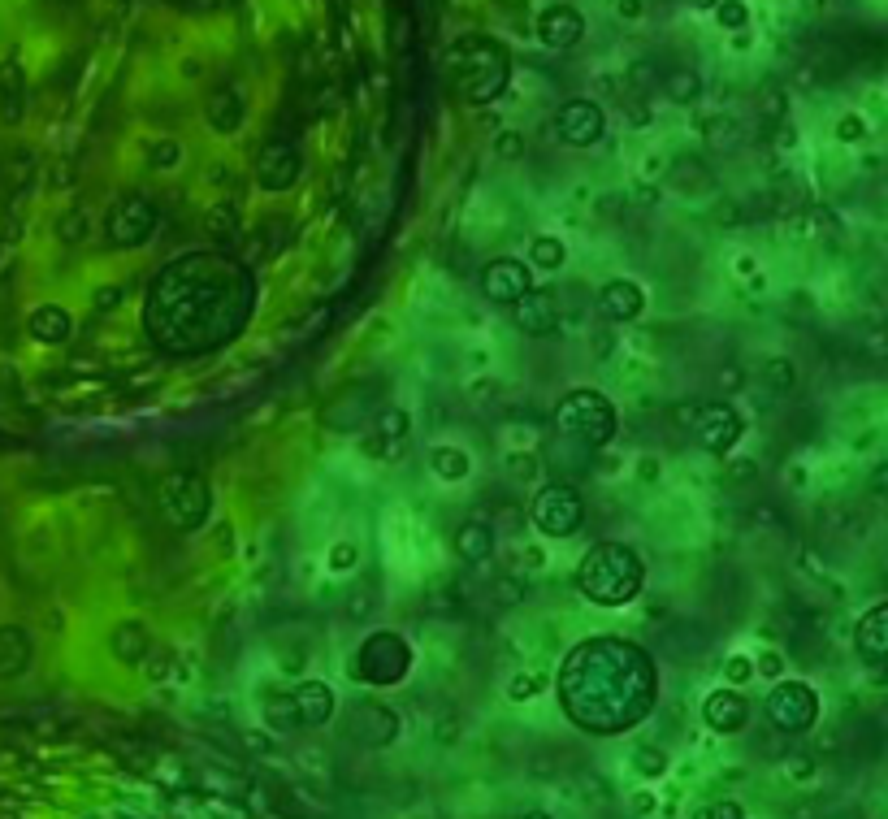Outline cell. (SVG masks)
<instances>
[{
  "label": "cell",
  "instance_id": "27",
  "mask_svg": "<svg viewBox=\"0 0 888 819\" xmlns=\"http://www.w3.org/2000/svg\"><path fill=\"white\" fill-rule=\"evenodd\" d=\"M0 113H5V122H22L26 113V70L18 57L0 61Z\"/></svg>",
  "mask_w": 888,
  "mask_h": 819
},
{
  "label": "cell",
  "instance_id": "49",
  "mask_svg": "<svg viewBox=\"0 0 888 819\" xmlns=\"http://www.w3.org/2000/svg\"><path fill=\"white\" fill-rule=\"evenodd\" d=\"M867 351H871V356H880V360H888V325L867 330Z\"/></svg>",
  "mask_w": 888,
  "mask_h": 819
},
{
  "label": "cell",
  "instance_id": "3",
  "mask_svg": "<svg viewBox=\"0 0 888 819\" xmlns=\"http://www.w3.org/2000/svg\"><path fill=\"white\" fill-rule=\"evenodd\" d=\"M447 65H451L455 91H460L464 104H473V109L503 100L507 83H512V57H507V48L490 35H460L447 52Z\"/></svg>",
  "mask_w": 888,
  "mask_h": 819
},
{
  "label": "cell",
  "instance_id": "46",
  "mask_svg": "<svg viewBox=\"0 0 888 819\" xmlns=\"http://www.w3.org/2000/svg\"><path fill=\"white\" fill-rule=\"evenodd\" d=\"M494 585H499V598H503V603H520V598L529 594V590H525V581H520V577H499Z\"/></svg>",
  "mask_w": 888,
  "mask_h": 819
},
{
  "label": "cell",
  "instance_id": "10",
  "mask_svg": "<svg viewBox=\"0 0 888 819\" xmlns=\"http://www.w3.org/2000/svg\"><path fill=\"white\" fill-rule=\"evenodd\" d=\"M156 221H161V213H156L148 195H122L104 217V234H109L113 247H143L152 239Z\"/></svg>",
  "mask_w": 888,
  "mask_h": 819
},
{
  "label": "cell",
  "instance_id": "59",
  "mask_svg": "<svg viewBox=\"0 0 888 819\" xmlns=\"http://www.w3.org/2000/svg\"><path fill=\"white\" fill-rule=\"evenodd\" d=\"M724 390H741V369H724Z\"/></svg>",
  "mask_w": 888,
  "mask_h": 819
},
{
  "label": "cell",
  "instance_id": "8",
  "mask_svg": "<svg viewBox=\"0 0 888 819\" xmlns=\"http://www.w3.org/2000/svg\"><path fill=\"white\" fill-rule=\"evenodd\" d=\"M161 512L178 533H195L213 512V490L200 473L182 468V473H169L161 486Z\"/></svg>",
  "mask_w": 888,
  "mask_h": 819
},
{
  "label": "cell",
  "instance_id": "29",
  "mask_svg": "<svg viewBox=\"0 0 888 819\" xmlns=\"http://www.w3.org/2000/svg\"><path fill=\"white\" fill-rule=\"evenodd\" d=\"M204 230H208V239H217V243H234L243 234V217H239V204L234 200H221V204H213L204 213Z\"/></svg>",
  "mask_w": 888,
  "mask_h": 819
},
{
  "label": "cell",
  "instance_id": "61",
  "mask_svg": "<svg viewBox=\"0 0 888 819\" xmlns=\"http://www.w3.org/2000/svg\"><path fill=\"white\" fill-rule=\"evenodd\" d=\"M689 5H694V9H715L720 0H689Z\"/></svg>",
  "mask_w": 888,
  "mask_h": 819
},
{
  "label": "cell",
  "instance_id": "23",
  "mask_svg": "<svg viewBox=\"0 0 888 819\" xmlns=\"http://www.w3.org/2000/svg\"><path fill=\"white\" fill-rule=\"evenodd\" d=\"M35 659V637L22 624H0V681H13L31 668Z\"/></svg>",
  "mask_w": 888,
  "mask_h": 819
},
{
  "label": "cell",
  "instance_id": "45",
  "mask_svg": "<svg viewBox=\"0 0 888 819\" xmlns=\"http://www.w3.org/2000/svg\"><path fill=\"white\" fill-rule=\"evenodd\" d=\"M356 564H360V551H356L351 542H338L334 551H330V568H334V572H347V568H356Z\"/></svg>",
  "mask_w": 888,
  "mask_h": 819
},
{
  "label": "cell",
  "instance_id": "48",
  "mask_svg": "<svg viewBox=\"0 0 888 819\" xmlns=\"http://www.w3.org/2000/svg\"><path fill=\"white\" fill-rule=\"evenodd\" d=\"M122 299H126V286H100V291H96V308H100V312H113L117 304H122Z\"/></svg>",
  "mask_w": 888,
  "mask_h": 819
},
{
  "label": "cell",
  "instance_id": "41",
  "mask_svg": "<svg viewBox=\"0 0 888 819\" xmlns=\"http://www.w3.org/2000/svg\"><path fill=\"white\" fill-rule=\"evenodd\" d=\"M837 139H841V143H863V139H867V117H863V113L837 117Z\"/></svg>",
  "mask_w": 888,
  "mask_h": 819
},
{
  "label": "cell",
  "instance_id": "9",
  "mask_svg": "<svg viewBox=\"0 0 888 819\" xmlns=\"http://www.w3.org/2000/svg\"><path fill=\"white\" fill-rule=\"evenodd\" d=\"M529 516H533V525H538V533H546V538H572V533L585 525V499L577 494V486H568V481H551L546 490H538Z\"/></svg>",
  "mask_w": 888,
  "mask_h": 819
},
{
  "label": "cell",
  "instance_id": "12",
  "mask_svg": "<svg viewBox=\"0 0 888 819\" xmlns=\"http://www.w3.org/2000/svg\"><path fill=\"white\" fill-rule=\"evenodd\" d=\"M299 174H304V152H299L295 139L273 135L265 148L256 152V182H260V191H269V195L291 191L299 182Z\"/></svg>",
  "mask_w": 888,
  "mask_h": 819
},
{
  "label": "cell",
  "instance_id": "34",
  "mask_svg": "<svg viewBox=\"0 0 888 819\" xmlns=\"http://www.w3.org/2000/svg\"><path fill=\"white\" fill-rule=\"evenodd\" d=\"M529 260H533L538 269L555 273L559 265H564V243L551 239V234H542V239H533V243H529Z\"/></svg>",
  "mask_w": 888,
  "mask_h": 819
},
{
  "label": "cell",
  "instance_id": "16",
  "mask_svg": "<svg viewBox=\"0 0 888 819\" xmlns=\"http://www.w3.org/2000/svg\"><path fill=\"white\" fill-rule=\"evenodd\" d=\"M854 650H858V659H863L871 672L888 676V598H884V603H876V607H867L863 616H858V624H854Z\"/></svg>",
  "mask_w": 888,
  "mask_h": 819
},
{
  "label": "cell",
  "instance_id": "1",
  "mask_svg": "<svg viewBox=\"0 0 888 819\" xmlns=\"http://www.w3.org/2000/svg\"><path fill=\"white\" fill-rule=\"evenodd\" d=\"M256 308V278L226 252H182L156 269L143 295V330L165 356H213L243 338Z\"/></svg>",
  "mask_w": 888,
  "mask_h": 819
},
{
  "label": "cell",
  "instance_id": "4",
  "mask_svg": "<svg viewBox=\"0 0 888 819\" xmlns=\"http://www.w3.org/2000/svg\"><path fill=\"white\" fill-rule=\"evenodd\" d=\"M646 564L633 546L624 542H598L594 551H585L577 568V590L598 607H624L642 594Z\"/></svg>",
  "mask_w": 888,
  "mask_h": 819
},
{
  "label": "cell",
  "instance_id": "39",
  "mask_svg": "<svg viewBox=\"0 0 888 819\" xmlns=\"http://www.w3.org/2000/svg\"><path fill=\"white\" fill-rule=\"evenodd\" d=\"M373 603H377V594H373V585L369 581H360L356 590H351V598H347V616L351 620H369V611H373Z\"/></svg>",
  "mask_w": 888,
  "mask_h": 819
},
{
  "label": "cell",
  "instance_id": "26",
  "mask_svg": "<svg viewBox=\"0 0 888 819\" xmlns=\"http://www.w3.org/2000/svg\"><path fill=\"white\" fill-rule=\"evenodd\" d=\"M109 650H113L117 663H130V668H139V663L148 659V650H152L148 624H143V620H122V624L113 629V637H109Z\"/></svg>",
  "mask_w": 888,
  "mask_h": 819
},
{
  "label": "cell",
  "instance_id": "2",
  "mask_svg": "<svg viewBox=\"0 0 888 819\" xmlns=\"http://www.w3.org/2000/svg\"><path fill=\"white\" fill-rule=\"evenodd\" d=\"M559 707L581 733L620 737L659 707V668L629 637H585L564 655L555 676Z\"/></svg>",
  "mask_w": 888,
  "mask_h": 819
},
{
  "label": "cell",
  "instance_id": "50",
  "mask_svg": "<svg viewBox=\"0 0 888 819\" xmlns=\"http://www.w3.org/2000/svg\"><path fill=\"white\" fill-rule=\"evenodd\" d=\"M867 486H871V494H876V499H888V460H880L876 468H871Z\"/></svg>",
  "mask_w": 888,
  "mask_h": 819
},
{
  "label": "cell",
  "instance_id": "57",
  "mask_svg": "<svg viewBox=\"0 0 888 819\" xmlns=\"http://www.w3.org/2000/svg\"><path fill=\"white\" fill-rule=\"evenodd\" d=\"M637 473H642V481H655L659 477V460H642V464H637Z\"/></svg>",
  "mask_w": 888,
  "mask_h": 819
},
{
  "label": "cell",
  "instance_id": "55",
  "mask_svg": "<svg viewBox=\"0 0 888 819\" xmlns=\"http://www.w3.org/2000/svg\"><path fill=\"white\" fill-rule=\"evenodd\" d=\"M616 13L633 22V18H642V13H646V0H616Z\"/></svg>",
  "mask_w": 888,
  "mask_h": 819
},
{
  "label": "cell",
  "instance_id": "40",
  "mask_svg": "<svg viewBox=\"0 0 888 819\" xmlns=\"http://www.w3.org/2000/svg\"><path fill=\"white\" fill-rule=\"evenodd\" d=\"M494 156H499V161H520V156H525V135H520V130H503V135L494 139Z\"/></svg>",
  "mask_w": 888,
  "mask_h": 819
},
{
  "label": "cell",
  "instance_id": "62",
  "mask_svg": "<svg viewBox=\"0 0 888 819\" xmlns=\"http://www.w3.org/2000/svg\"><path fill=\"white\" fill-rule=\"evenodd\" d=\"M832 819H863V815H858V811H837Z\"/></svg>",
  "mask_w": 888,
  "mask_h": 819
},
{
  "label": "cell",
  "instance_id": "58",
  "mask_svg": "<svg viewBox=\"0 0 888 819\" xmlns=\"http://www.w3.org/2000/svg\"><path fill=\"white\" fill-rule=\"evenodd\" d=\"M633 811H637V815H650V811H655V793H650V798H646V793H642V798H637V802H633Z\"/></svg>",
  "mask_w": 888,
  "mask_h": 819
},
{
  "label": "cell",
  "instance_id": "52",
  "mask_svg": "<svg viewBox=\"0 0 888 819\" xmlns=\"http://www.w3.org/2000/svg\"><path fill=\"white\" fill-rule=\"evenodd\" d=\"M789 776H793V780H811V776H815V759H811V754H793Z\"/></svg>",
  "mask_w": 888,
  "mask_h": 819
},
{
  "label": "cell",
  "instance_id": "14",
  "mask_svg": "<svg viewBox=\"0 0 888 819\" xmlns=\"http://www.w3.org/2000/svg\"><path fill=\"white\" fill-rule=\"evenodd\" d=\"M529 291H533V273H529L525 260L499 256V260H490V265L481 269V295H486L490 304L512 308L516 299H525Z\"/></svg>",
  "mask_w": 888,
  "mask_h": 819
},
{
  "label": "cell",
  "instance_id": "38",
  "mask_svg": "<svg viewBox=\"0 0 888 819\" xmlns=\"http://www.w3.org/2000/svg\"><path fill=\"white\" fill-rule=\"evenodd\" d=\"M87 226H91V221H87L83 208H70V213L57 221V234H61L65 243H83V239H87Z\"/></svg>",
  "mask_w": 888,
  "mask_h": 819
},
{
  "label": "cell",
  "instance_id": "25",
  "mask_svg": "<svg viewBox=\"0 0 888 819\" xmlns=\"http://www.w3.org/2000/svg\"><path fill=\"white\" fill-rule=\"evenodd\" d=\"M26 330H31L35 343L61 347V343H70L74 321H70V312H65L61 304H39V308L31 312V317H26Z\"/></svg>",
  "mask_w": 888,
  "mask_h": 819
},
{
  "label": "cell",
  "instance_id": "44",
  "mask_svg": "<svg viewBox=\"0 0 888 819\" xmlns=\"http://www.w3.org/2000/svg\"><path fill=\"white\" fill-rule=\"evenodd\" d=\"M724 676H728V685H746L754 676V659L750 655H733L724 663Z\"/></svg>",
  "mask_w": 888,
  "mask_h": 819
},
{
  "label": "cell",
  "instance_id": "31",
  "mask_svg": "<svg viewBox=\"0 0 888 819\" xmlns=\"http://www.w3.org/2000/svg\"><path fill=\"white\" fill-rule=\"evenodd\" d=\"M429 468H434L442 481H464L473 464H468V455L460 447H438L434 455H429Z\"/></svg>",
  "mask_w": 888,
  "mask_h": 819
},
{
  "label": "cell",
  "instance_id": "36",
  "mask_svg": "<svg viewBox=\"0 0 888 819\" xmlns=\"http://www.w3.org/2000/svg\"><path fill=\"white\" fill-rule=\"evenodd\" d=\"M711 13H715V22H720L724 31H746V26H750V5H746V0H720Z\"/></svg>",
  "mask_w": 888,
  "mask_h": 819
},
{
  "label": "cell",
  "instance_id": "6",
  "mask_svg": "<svg viewBox=\"0 0 888 819\" xmlns=\"http://www.w3.org/2000/svg\"><path fill=\"white\" fill-rule=\"evenodd\" d=\"M351 672H356L360 685H373V689H386V685H399L403 676L412 672V646L408 637L399 633H369L356 650V663H351Z\"/></svg>",
  "mask_w": 888,
  "mask_h": 819
},
{
  "label": "cell",
  "instance_id": "30",
  "mask_svg": "<svg viewBox=\"0 0 888 819\" xmlns=\"http://www.w3.org/2000/svg\"><path fill=\"white\" fill-rule=\"evenodd\" d=\"M763 386L772 390V395H793V390H798V364L789 356H772L763 364Z\"/></svg>",
  "mask_w": 888,
  "mask_h": 819
},
{
  "label": "cell",
  "instance_id": "7",
  "mask_svg": "<svg viewBox=\"0 0 888 819\" xmlns=\"http://www.w3.org/2000/svg\"><path fill=\"white\" fill-rule=\"evenodd\" d=\"M763 711H767V724H772L776 733L802 737L819 724V694H815V685L780 676V681H772V689H767Z\"/></svg>",
  "mask_w": 888,
  "mask_h": 819
},
{
  "label": "cell",
  "instance_id": "17",
  "mask_svg": "<svg viewBox=\"0 0 888 819\" xmlns=\"http://www.w3.org/2000/svg\"><path fill=\"white\" fill-rule=\"evenodd\" d=\"M533 31H538V39L551 52H568L585 39V13L572 5H546L538 13V22H533Z\"/></svg>",
  "mask_w": 888,
  "mask_h": 819
},
{
  "label": "cell",
  "instance_id": "43",
  "mask_svg": "<svg viewBox=\"0 0 888 819\" xmlns=\"http://www.w3.org/2000/svg\"><path fill=\"white\" fill-rule=\"evenodd\" d=\"M754 672L767 676V681H780V676H785V655H780V650H763V655L754 659Z\"/></svg>",
  "mask_w": 888,
  "mask_h": 819
},
{
  "label": "cell",
  "instance_id": "63",
  "mask_svg": "<svg viewBox=\"0 0 888 819\" xmlns=\"http://www.w3.org/2000/svg\"><path fill=\"white\" fill-rule=\"evenodd\" d=\"M520 819H551V815H546V811H529V815H520Z\"/></svg>",
  "mask_w": 888,
  "mask_h": 819
},
{
  "label": "cell",
  "instance_id": "22",
  "mask_svg": "<svg viewBox=\"0 0 888 819\" xmlns=\"http://www.w3.org/2000/svg\"><path fill=\"white\" fill-rule=\"evenodd\" d=\"M642 308H646V295H642V286L629 282V278H616V282H607L603 291H598V312H603L607 321H616V325L637 321V317H642Z\"/></svg>",
  "mask_w": 888,
  "mask_h": 819
},
{
  "label": "cell",
  "instance_id": "19",
  "mask_svg": "<svg viewBox=\"0 0 888 819\" xmlns=\"http://www.w3.org/2000/svg\"><path fill=\"white\" fill-rule=\"evenodd\" d=\"M702 720H707L711 733L733 737L750 724V702L741 698L737 689H715V694H707V702H702Z\"/></svg>",
  "mask_w": 888,
  "mask_h": 819
},
{
  "label": "cell",
  "instance_id": "24",
  "mask_svg": "<svg viewBox=\"0 0 888 819\" xmlns=\"http://www.w3.org/2000/svg\"><path fill=\"white\" fill-rule=\"evenodd\" d=\"M204 117H208V126H213L217 135H234V130L243 126V117H247V100H243V91L234 87V83L217 87L213 96H208V104H204Z\"/></svg>",
  "mask_w": 888,
  "mask_h": 819
},
{
  "label": "cell",
  "instance_id": "47",
  "mask_svg": "<svg viewBox=\"0 0 888 819\" xmlns=\"http://www.w3.org/2000/svg\"><path fill=\"white\" fill-rule=\"evenodd\" d=\"M143 668H148V681H161V676L169 672V650H148Z\"/></svg>",
  "mask_w": 888,
  "mask_h": 819
},
{
  "label": "cell",
  "instance_id": "5",
  "mask_svg": "<svg viewBox=\"0 0 888 819\" xmlns=\"http://www.w3.org/2000/svg\"><path fill=\"white\" fill-rule=\"evenodd\" d=\"M555 429L572 442H581V447H607L611 438H616V408H611L607 395H598V390H568L564 399L555 403Z\"/></svg>",
  "mask_w": 888,
  "mask_h": 819
},
{
  "label": "cell",
  "instance_id": "15",
  "mask_svg": "<svg viewBox=\"0 0 888 819\" xmlns=\"http://www.w3.org/2000/svg\"><path fill=\"white\" fill-rule=\"evenodd\" d=\"M555 135L564 139L568 148H594V143L607 135V117L594 100H564L555 113Z\"/></svg>",
  "mask_w": 888,
  "mask_h": 819
},
{
  "label": "cell",
  "instance_id": "18",
  "mask_svg": "<svg viewBox=\"0 0 888 819\" xmlns=\"http://www.w3.org/2000/svg\"><path fill=\"white\" fill-rule=\"evenodd\" d=\"M408 429H412V416L403 408H382L377 412V421L369 429V438H364V455H373V460H399L403 455V442H408Z\"/></svg>",
  "mask_w": 888,
  "mask_h": 819
},
{
  "label": "cell",
  "instance_id": "33",
  "mask_svg": "<svg viewBox=\"0 0 888 819\" xmlns=\"http://www.w3.org/2000/svg\"><path fill=\"white\" fill-rule=\"evenodd\" d=\"M260 711H265V724L278 728V733H291V728H299L295 707H291V694H269L265 702H260Z\"/></svg>",
  "mask_w": 888,
  "mask_h": 819
},
{
  "label": "cell",
  "instance_id": "42",
  "mask_svg": "<svg viewBox=\"0 0 888 819\" xmlns=\"http://www.w3.org/2000/svg\"><path fill=\"white\" fill-rule=\"evenodd\" d=\"M546 681L542 676H533V672H525V676H512V685H507V694H512V702H529L533 694H538Z\"/></svg>",
  "mask_w": 888,
  "mask_h": 819
},
{
  "label": "cell",
  "instance_id": "28",
  "mask_svg": "<svg viewBox=\"0 0 888 819\" xmlns=\"http://www.w3.org/2000/svg\"><path fill=\"white\" fill-rule=\"evenodd\" d=\"M455 551H460L464 564H486L494 555V529L486 520H464V525L455 529Z\"/></svg>",
  "mask_w": 888,
  "mask_h": 819
},
{
  "label": "cell",
  "instance_id": "56",
  "mask_svg": "<svg viewBox=\"0 0 888 819\" xmlns=\"http://www.w3.org/2000/svg\"><path fill=\"white\" fill-rule=\"evenodd\" d=\"M763 113L772 117V122H776V117H785V100H780L776 91H772V96H767V104H763Z\"/></svg>",
  "mask_w": 888,
  "mask_h": 819
},
{
  "label": "cell",
  "instance_id": "37",
  "mask_svg": "<svg viewBox=\"0 0 888 819\" xmlns=\"http://www.w3.org/2000/svg\"><path fill=\"white\" fill-rule=\"evenodd\" d=\"M178 161H182V143L169 139V135H161L148 148V169H161V174H165V169H174Z\"/></svg>",
  "mask_w": 888,
  "mask_h": 819
},
{
  "label": "cell",
  "instance_id": "13",
  "mask_svg": "<svg viewBox=\"0 0 888 819\" xmlns=\"http://www.w3.org/2000/svg\"><path fill=\"white\" fill-rule=\"evenodd\" d=\"M702 442V451L711 455H728L741 442V434H746V421H741V412L733 408V403L715 399V403H698V416L694 425H689Z\"/></svg>",
  "mask_w": 888,
  "mask_h": 819
},
{
  "label": "cell",
  "instance_id": "32",
  "mask_svg": "<svg viewBox=\"0 0 888 819\" xmlns=\"http://www.w3.org/2000/svg\"><path fill=\"white\" fill-rule=\"evenodd\" d=\"M663 91H668L672 104H694L702 96V78L694 70H672L668 78H663Z\"/></svg>",
  "mask_w": 888,
  "mask_h": 819
},
{
  "label": "cell",
  "instance_id": "20",
  "mask_svg": "<svg viewBox=\"0 0 888 819\" xmlns=\"http://www.w3.org/2000/svg\"><path fill=\"white\" fill-rule=\"evenodd\" d=\"M286 694H291L299 728H321L334 720V689L325 681H299L295 689H286Z\"/></svg>",
  "mask_w": 888,
  "mask_h": 819
},
{
  "label": "cell",
  "instance_id": "54",
  "mask_svg": "<svg viewBox=\"0 0 888 819\" xmlns=\"http://www.w3.org/2000/svg\"><path fill=\"white\" fill-rule=\"evenodd\" d=\"M702 130H707V139H728V130H733V122H728V117H711V122H702Z\"/></svg>",
  "mask_w": 888,
  "mask_h": 819
},
{
  "label": "cell",
  "instance_id": "53",
  "mask_svg": "<svg viewBox=\"0 0 888 819\" xmlns=\"http://www.w3.org/2000/svg\"><path fill=\"white\" fill-rule=\"evenodd\" d=\"M243 741H247V746H252L256 754H273V750H278V741L265 737V733H252V728H247V733H243Z\"/></svg>",
  "mask_w": 888,
  "mask_h": 819
},
{
  "label": "cell",
  "instance_id": "35",
  "mask_svg": "<svg viewBox=\"0 0 888 819\" xmlns=\"http://www.w3.org/2000/svg\"><path fill=\"white\" fill-rule=\"evenodd\" d=\"M633 767H637V776L659 780L663 772H668V754H663L659 746H637L633 750Z\"/></svg>",
  "mask_w": 888,
  "mask_h": 819
},
{
  "label": "cell",
  "instance_id": "21",
  "mask_svg": "<svg viewBox=\"0 0 888 819\" xmlns=\"http://www.w3.org/2000/svg\"><path fill=\"white\" fill-rule=\"evenodd\" d=\"M512 312H516L520 330L533 338H546L559 330V295L555 291H529L525 299H516Z\"/></svg>",
  "mask_w": 888,
  "mask_h": 819
},
{
  "label": "cell",
  "instance_id": "11",
  "mask_svg": "<svg viewBox=\"0 0 888 819\" xmlns=\"http://www.w3.org/2000/svg\"><path fill=\"white\" fill-rule=\"evenodd\" d=\"M343 728H347V737L356 741V746H364V750H386L390 741L399 737V715L390 711L386 702H377V698H356V702L347 707Z\"/></svg>",
  "mask_w": 888,
  "mask_h": 819
},
{
  "label": "cell",
  "instance_id": "51",
  "mask_svg": "<svg viewBox=\"0 0 888 819\" xmlns=\"http://www.w3.org/2000/svg\"><path fill=\"white\" fill-rule=\"evenodd\" d=\"M507 473L520 477V481H529L533 473H538V464H533L529 455H507Z\"/></svg>",
  "mask_w": 888,
  "mask_h": 819
},
{
  "label": "cell",
  "instance_id": "64",
  "mask_svg": "<svg viewBox=\"0 0 888 819\" xmlns=\"http://www.w3.org/2000/svg\"><path fill=\"white\" fill-rule=\"evenodd\" d=\"M880 720H884V728H888V711H884V715H880Z\"/></svg>",
  "mask_w": 888,
  "mask_h": 819
},
{
  "label": "cell",
  "instance_id": "60",
  "mask_svg": "<svg viewBox=\"0 0 888 819\" xmlns=\"http://www.w3.org/2000/svg\"><path fill=\"white\" fill-rule=\"evenodd\" d=\"M182 74L195 78V74H204V65H200V61H182Z\"/></svg>",
  "mask_w": 888,
  "mask_h": 819
}]
</instances>
